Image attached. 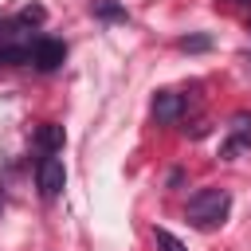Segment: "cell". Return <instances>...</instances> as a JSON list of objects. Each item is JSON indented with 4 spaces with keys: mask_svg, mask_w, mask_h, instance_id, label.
Here are the masks:
<instances>
[{
    "mask_svg": "<svg viewBox=\"0 0 251 251\" xmlns=\"http://www.w3.org/2000/svg\"><path fill=\"white\" fill-rule=\"evenodd\" d=\"M227 212H231V192H227V188H200V192H192V200H188V208H184L188 224L200 227V231L220 227V224L227 220Z\"/></svg>",
    "mask_w": 251,
    "mask_h": 251,
    "instance_id": "1",
    "label": "cell"
},
{
    "mask_svg": "<svg viewBox=\"0 0 251 251\" xmlns=\"http://www.w3.org/2000/svg\"><path fill=\"white\" fill-rule=\"evenodd\" d=\"M63 184H67L63 161H59L55 153H43V157L35 161V188H39V196H43V200H55V196L63 192Z\"/></svg>",
    "mask_w": 251,
    "mask_h": 251,
    "instance_id": "2",
    "label": "cell"
},
{
    "mask_svg": "<svg viewBox=\"0 0 251 251\" xmlns=\"http://www.w3.org/2000/svg\"><path fill=\"white\" fill-rule=\"evenodd\" d=\"M63 59H67V43L63 39H51V35H39L35 39V47H31V67L35 71L51 75V71L63 67Z\"/></svg>",
    "mask_w": 251,
    "mask_h": 251,
    "instance_id": "3",
    "label": "cell"
},
{
    "mask_svg": "<svg viewBox=\"0 0 251 251\" xmlns=\"http://www.w3.org/2000/svg\"><path fill=\"white\" fill-rule=\"evenodd\" d=\"M251 145V114H235V122H231V129H227V137H224V145H220V157L224 161H231L239 149H247Z\"/></svg>",
    "mask_w": 251,
    "mask_h": 251,
    "instance_id": "4",
    "label": "cell"
},
{
    "mask_svg": "<svg viewBox=\"0 0 251 251\" xmlns=\"http://www.w3.org/2000/svg\"><path fill=\"white\" fill-rule=\"evenodd\" d=\"M184 106H188V102H184L176 90H157V94H153V118H157L161 126H173V122L184 114Z\"/></svg>",
    "mask_w": 251,
    "mask_h": 251,
    "instance_id": "5",
    "label": "cell"
},
{
    "mask_svg": "<svg viewBox=\"0 0 251 251\" xmlns=\"http://www.w3.org/2000/svg\"><path fill=\"white\" fill-rule=\"evenodd\" d=\"M35 145H39V153H59V149L67 145V129H63L59 122H43V126L35 129Z\"/></svg>",
    "mask_w": 251,
    "mask_h": 251,
    "instance_id": "6",
    "label": "cell"
},
{
    "mask_svg": "<svg viewBox=\"0 0 251 251\" xmlns=\"http://www.w3.org/2000/svg\"><path fill=\"white\" fill-rule=\"evenodd\" d=\"M90 12L98 20H126V4H118V0H90Z\"/></svg>",
    "mask_w": 251,
    "mask_h": 251,
    "instance_id": "7",
    "label": "cell"
},
{
    "mask_svg": "<svg viewBox=\"0 0 251 251\" xmlns=\"http://www.w3.org/2000/svg\"><path fill=\"white\" fill-rule=\"evenodd\" d=\"M43 20H47V8H43V4H27V8L16 16L20 27H35V24H43Z\"/></svg>",
    "mask_w": 251,
    "mask_h": 251,
    "instance_id": "8",
    "label": "cell"
},
{
    "mask_svg": "<svg viewBox=\"0 0 251 251\" xmlns=\"http://www.w3.org/2000/svg\"><path fill=\"white\" fill-rule=\"evenodd\" d=\"M176 47H180V51H208V47H212V35H184Z\"/></svg>",
    "mask_w": 251,
    "mask_h": 251,
    "instance_id": "9",
    "label": "cell"
},
{
    "mask_svg": "<svg viewBox=\"0 0 251 251\" xmlns=\"http://www.w3.org/2000/svg\"><path fill=\"white\" fill-rule=\"evenodd\" d=\"M153 235H157V247H161V251H184V243H180V239H176L173 231H165V227H157Z\"/></svg>",
    "mask_w": 251,
    "mask_h": 251,
    "instance_id": "10",
    "label": "cell"
},
{
    "mask_svg": "<svg viewBox=\"0 0 251 251\" xmlns=\"http://www.w3.org/2000/svg\"><path fill=\"white\" fill-rule=\"evenodd\" d=\"M224 4H239V8H251V0H224Z\"/></svg>",
    "mask_w": 251,
    "mask_h": 251,
    "instance_id": "11",
    "label": "cell"
},
{
    "mask_svg": "<svg viewBox=\"0 0 251 251\" xmlns=\"http://www.w3.org/2000/svg\"><path fill=\"white\" fill-rule=\"evenodd\" d=\"M247 27H251V20H247Z\"/></svg>",
    "mask_w": 251,
    "mask_h": 251,
    "instance_id": "12",
    "label": "cell"
}]
</instances>
